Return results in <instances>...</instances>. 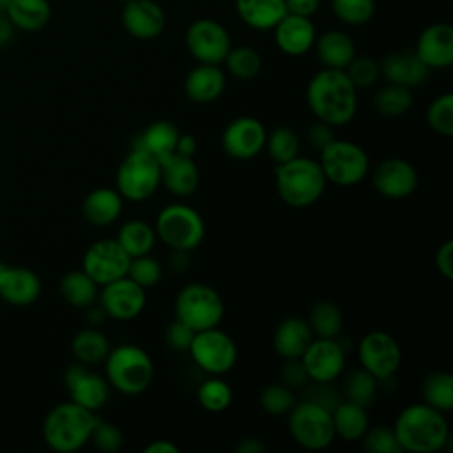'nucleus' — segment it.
<instances>
[{"instance_id":"16","label":"nucleus","mask_w":453,"mask_h":453,"mask_svg":"<svg viewBox=\"0 0 453 453\" xmlns=\"http://www.w3.org/2000/svg\"><path fill=\"white\" fill-rule=\"evenodd\" d=\"M97 299L104 315L120 322L136 319L147 303L145 288L127 276L99 287Z\"/></svg>"},{"instance_id":"30","label":"nucleus","mask_w":453,"mask_h":453,"mask_svg":"<svg viewBox=\"0 0 453 453\" xmlns=\"http://www.w3.org/2000/svg\"><path fill=\"white\" fill-rule=\"evenodd\" d=\"M235 12L253 30H273L287 14L285 0H234Z\"/></svg>"},{"instance_id":"7","label":"nucleus","mask_w":453,"mask_h":453,"mask_svg":"<svg viewBox=\"0 0 453 453\" xmlns=\"http://www.w3.org/2000/svg\"><path fill=\"white\" fill-rule=\"evenodd\" d=\"M173 310L175 319L196 333L221 324L225 317V301L211 285L193 281L177 292Z\"/></svg>"},{"instance_id":"31","label":"nucleus","mask_w":453,"mask_h":453,"mask_svg":"<svg viewBox=\"0 0 453 453\" xmlns=\"http://www.w3.org/2000/svg\"><path fill=\"white\" fill-rule=\"evenodd\" d=\"M180 131L170 120H156L149 124L134 140L133 147L152 154L157 161H163L175 154V145Z\"/></svg>"},{"instance_id":"18","label":"nucleus","mask_w":453,"mask_h":453,"mask_svg":"<svg viewBox=\"0 0 453 453\" xmlns=\"http://www.w3.org/2000/svg\"><path fill=\"white\" fill-rule=\"evenodd\" d=\"M419 184L414 165L402 157H388L372 172L373 189L388 200H403L411 196Z\"/></svg>"},{"instance_id":"47","label":"nucleus","mask_w":453,"mask_h":453,"mask_svg":"<svg viewBox=\"0 0 453 453\" xmlns=\"http://www.w3.org/2000/svg\"><path fill=\"white\" fill-rule=\"evenodd\" d=\"M359 442L366 453H403L396 441L393 426L386 425L368 426Z\"/></svg>"},{"instance_id":"26","label":"nucleus","mask_w":453,"mask_h":453,"mask_svg":"<svg viewBox=\"0 0 453 453\" xmlns=\"http://www.w3.org/2000/svg\"><path fill=\"white\" fill-rule=\"evenodd\" d=\"M161 165V186L173 196H189L200 184V172L193 157L172 154L159 161Z\"/></svg>"},{"instance_id":"49","label":"nucleus","mask_w":453,"mask_h":453,"mask_svg":"<svg viewBox=\"0 0 453 453\" xmlns=\"http://www.w3.org/2000/svg\"><path fill=\"white\" fill-rule=\"evenodd\" d=\"M343 71L357 90H365V88L373 87L380 78L379 62L372 57H366V55L354 57Z\"/></svg>"},{"instance_id":"12","label":"nucleus","mask_w":453,"mask_h":453,"mask_svg":"<svg viewBox=\"0 0 453 453\" xmlns=\"http://www.w3.org/2000/svg\"><path fill=\"white\" fill-rule=\"evenodd\" d=\"M357 359L363 370L379 382L391 379L402 365V349L396 338L386 331H370L357 343Z\"/></svg>"},{"instance_id":"64","label":"nucleus","mask_w":453,"mask_h":453,"mask_svg":"<svg viewBox=\"0 0 453 453\" xmlns=\"http://www.w3.org/2000/svg\"><path fill=\"white\" fill-rule=\"evenodd\" d=\"M120 2H124V4H126V2H129V0H120Z\"/></svg>"},{"instance_id":"21","label":"nucleus","mask_w":453,"mask_h":453,"mask_svg":"<svg viewBox=\"0 0 453 453\" xmlns=\"http://www.w3.org/2000/svg\"><path fill=\"white\" fill-rule=\"evenodd\" d=\"M416 55L428 69H444L453 64V27L432 23L418 35Z\"/></svg>"},{"instance_id":"33","label":"nucleus","mask_w":453,"mask_h":453,"mask_svg":"<svg viewBox=\"0 0 453 453\" xmlns=\"http://www.w3.org/2000/svg\"><path fill=\"white\" fill-rule=\"evenodd\" d=\"M5 14L14 28L37 32L48 25L51 18V5L48 0H12Z\"/></svg>"},{"instance_id":"34","label":"nucleus","mask_w":453,"mask_h":453,"mask_svg":"<svg viewBox=\"0 0 453 453\" xmlns=\"http://www.w3.org/2000/svg\"><path fill=\"white\" fill-rule=\"evenodd\" d=\"M110 340L108 336L99 331L96 326H88L78 331L71 342V352L78 363L87 366L103 363L110 352Z\"/></svg>"},{"instance_id":"54","label":"nucleus","mask_w":453,"mask_h":453,"mask_svg":"<svg viewBox=\"0 0 453 453\" xmlns=\"http://www.w3.org/2000/svg\"><path fill=\"white\" fill-rule=\"evenodd\" d=\"M334 131H333V126L322 122V120H317L315 124L308 126L306 129V142L310 147H313L315 150H322L327 143H331L334 140Z\"/></svg>"},{"instance_id":"27","label":"nucleus","mask_w":453,"mask_h":453,"mask_svg":"<svg viewBox=\"0 0 453 453\" xmlns=\"http://www.w3.org/2000/svg\"><path fill=\"white\" fill-rule=\"evenodd\" d=\"M313 338L306 319L287 317L274 329L273 349L281 359H299Z\"/></svg>"},{"instance_id":"29","label":"nucleus","mask_w":453,"mask_h":453,"mask_svg":"<svg viewBox=\"0 0 453 453\" xmlns=\"http://www.w3.org/2000/svg\"><path fill=\"white\" fill-rule=\"evenodd\" d=\"M315 53L319 62L329 69H345L356 57V44L342 30H327L315 39Z\"/></svg>"},{"instance_id":"6","label":"nucleus","mask_w":453,"mask_h":453,"mask_svg":"<svg viewBox=\"0 0 453 453\" xmlns=\"http://www.w3.org/2000/svg\"><path fill=\"white\" fill-rule=\"evenodd\" d=\"M154 230L165 246L179 251H193L205 237L203 218L195 207L184 202L165 205L156 216Z\"/></svg>"},{"instance_id":"2","label":"nucleus","mask_w":453,"mask_h":453,"mask_svg":"<svg viewBox=\"0 0 453 453\" xmlns=\"http://www.w3.org/2000/svg\"><path fill=\"white\" fill-rule=\"evenodd\" d=\"M393 430L402 451L409 453H437L451 437L444 412L425 402L405 405L395 418Z\"/></svg>"},{"instance_id":"48","label":"nucleus","mask_w":453,"mask_h":453,"mask_svg":"<svg viewBox=\"0 0 453 453\" xmlns=\"http://www.w3.org/2000/svg\"><path fill=\"white\" fill-rule=\"evenodd\" d=\"M127 278H131L134 283H138L140 287L152 288L156 287L161 278H163V265L157 258L149 255H142V257H134L129 262V269H127Z\"/></svg>"},{"instance_id":"42","label":"nucleus","mask_w":453,"mask_h":453,"mask_svg":"<svg viewBox=\"0 0 453 453\" xmlns=\"http://www.w3.org/2000/svg\"><path fill=\"white\" fill-rule=\"evenodd\" d=\"M377 389H379V380L359 366L345 377L343 400H349L352 403H357L368 409L375 402Z\"/></svg>"},{"instance_id":"59","label":"nucleus","mask_w":453,"mask_h":453,"mask_svg":"<svg viewBox=\"0 0 453 453\" xmlns=\"http://www.w3.org/2000/svg\"><path fill=\"white\" fill-rule=\"evenodd\" d=\"M173 253L170 255V258H168V265L175 271V273H184V271H188L189 269V264H191V260H189V251H179V250H172Z\"/></svg>"},{"instance_id":"63","label":"nucleus","mask_w":453,"mask_h":453,"mask_svg":"<svg viewBox=\"0 0 453 453\" xmlns=\"http://www.w3.org/2000/svg\"><path fill=\"white\" fill-rule=\"evenodd\" d=\"M11 2H12V0H0V12H5Z\"/></svg>"},{"instance_id":"55","label":"nucleus","mask_w":453,"mask_h":453,"mask_svg":"<svg viewBox=\"0 0 453 453\" xmlns=\"http://www.w3.org/2000/svg\"><path fill=\"white\" fill-rule=\"evenodd\" d=\"M435 262V269L437 273L444 278V280H453V242L448 239L444 241L434 257Z\"/></svg>"},{"instance_id":"52","label":"nucleus","mask_w":453,"mask_h":453,"mask_svg":"<svg viewBox=\"0 0 453 453\" xmlns=\"http://www.w3.org/2000/svg\"><path fill=\"white\" fill-rule=\"evenodd\" d=\"M193 336H195V331L177 319L172 324H168L165 331V342L173 350H188Z\"/></svg>"},{"instance_id":"8","label":"nucleus","mask_w":453,"mask_h":453,"mask_svg":"<svg viewBox=\"0 0 453 453\" xmlns=\"http://www.w3.org/2000/svg\"><path fill=\"white\" fill-rule=\"evenodd\" d=\"M115 184L124 200L145 202L161 186V165L152 154L131 147L117 168Z\"/></svg>"},{"instance_id":"40","label":"nucleus","mask_w":453,"mask_h":453,"mask_svg":"<svg viewBox=\"0 0 453 453\" xmlns=\"http://www.w3.org/2000/svg\"><path fill=\"white\" fill-rule=\"evenodd\" d=\"M223 64L226 65L228 74L242 81L257 78L262 71L260 53L251 46H232Z\"/></svg>"},{"instance_id":"62","label":"nucleus","mask_w":453,"mask_h":453,"mask_svg":"<svg viewBox=\"0 0 453 453\" xmlns=\"http://www.w3.org/2000/svg\"><path fill=\"white\" fill-rule=\"evenodd\" d=\"M104 319H106V315H104L101 306H94V304L87 306V322H88V326H99Z\"/></svg>"},{"instance_id":"5","label":"nucleus","mask_w":453,"mask_h":453,"mask_svg":"<svg viewBox=\"0 0 453 453\" xmlns=\"http://www.w3.org/2000/svg\"><path fill=\"white\" fill-rule=\"evenodd\" d=\"M104 377L115 391L127 396L140 395L154 379L152 357L134 343L117 345L104 357Z\"/></svg>"},{"instance_id":"51","label":"nucleus","mask_w":453,"mask_h":453,"mask_svg":"<svg viewBox=\"0 0 453 453\" xmlns=\"http://www.w3.org/2000/svg\"><path fill=\"white\" fill-rule=\"evenodd\" d=\"M303 398L313 403H319L327 411H333L343 400L342 395L331 386V382H315V380H310L303 388Z\"/></svg>"},{"instance_id":"32","label":"nucleus","mask_w":453,"mask_h":453,"mask_svg":"<svg viewBox=\"0 0 453 453\" xmlns=\"http://www.w3.org/2000/svg\"><path fill=\"white\" fill-rule=\"evenodd\" d=\"M333 426L336 437L347 441V442H356L363 437L366 428L370 426V416L368 409L361 407L357 403H352L349 400H342L333 411Z\"/></svg>"},{"instance_id":"19","label":"nucleus","mask_w":453,"mask_h":453,"mask_svg":"<svg viewBox=\"0 0 453 453\" xmlns=\"http://www.w3.org/2000/svg\"><path fill=\"white\" fill-rule=\"evenodd\" d=\"M64 384L69 391L73 402L90 409L99 411L110 396V384L104 375L92 372L83 363H73L64 372Z\"/></svg>"},{"instance_id":"15","label":"nucleus","mask_w":453,"mask_h":453,"mask_svg":"<svg viewBox=\"0 0 453 453\" xmlns=\"http://www.w3.org/2000/svg\"><path fill=\"white\" fill-rule=\"evenodd\" d=\"M310 380L334 382L345 370L347 354L338 338H313L299 357Z\"/></svg>"},{"instance_id":"37","label":"nucleus","mask_w":453,"mask_h":453,"mask_svg":"<svg viewBox=\"0 0 453 453\" xmlns=\"http://www.w3.org/2000/svg\"><path fill=\"white\" fill-rule=\"evenodd\" d=\"M421 398L426 405L448 414L453 409V375L444 370L426 373L421 382Z\"/></svg>"},{"instance_id":"35","label":"nucleus","mask_w":453,"mask_h":453,"mask_svg":"<svg viewBox=\"0 0 453 453\" xmlns=\"http://www.w3.org/2000/svg\"><path fill=\"white\" fill-rule=\"evenodd\" d=\"M117 242L131 257L149 255L156 246V230L154 225L143 219H129L117 232Z\"/></svg>"},{"instance_id":"17","label":"nucleus","mask_w":453,"mask_h":453,"mask_svg":"<svg viewBox=\"0 0 453 453\" xmlns=\"http://www.w3.org/2000/svg\"><path fill=\"white\" fill-rule=\"evenodd\" d=\"M265 126L250 115L230 120L221 134V147L225 154L235 161H250L257 157L265 145Z\"/></svg>"},{"instance_id":"38","label":"nucleus","mask_w":453,"mask_h":453,"mask_svg":"<svg viewBox=\"0 0 453 453\" xmlns=\"http://www.w3.org/2000/svg\"><path fill=\"white\" fill-rule=\"evenodd\" d=\"M414 103L412 97V88L395 85V83H386L384 87L377 88L372 99L373 110L388 119H396L405 115Z\"/></svg>"},{"instance_id":"1","label":"nucleus","mask_w":453,"mask_h":453,"mask_svg":"<svg viewBox=\"0 0 453 453\" xmlns=\"http://www.w3.org/2000/svg\"><path fill=\"white\" fill-rule=\"evenodd\" d=\"M306 104L317 120L340 127L356 117L357 88L343 69L322 67L308 81Z\"/></svg>"},{"instance_id":"9","label":"nucleus","mask_w":453,"mask_h":453,"mask_svg":"<svg viewBox=\"0 0 453 453\" xmlns=\"http://www.w3.org/2000/svg\"><path fill=\"white\" fill-rule=\"evenodd\" d=\"M317 161L326 180L340 188H350L363 182L370 170L368 154L361 145L350 140L334 138L320 150Z\"/></svg>"},{"instance_id":"46","label":"nucleus","mask_w":453,"mask_h":453,"mask_svg":"<svg viewBox=\"0 0 453 453\" xmlns=\"http://www.w3.org/2000/svg\"><path fill=\"white\" fill-rule=\"evenodd\" d=\"M334 16L352 27L368 23L375 14V0H331Z\"/></svg>"},{"instance_id":"50","label":"nucleus","mask_w":453,"mask_h":453,"mask_svg":"<svg viewBox=\"0 0 453 453\" xmlns=\"http://www.w3.org/2000/svg\"><path fill=\"white\" fill-rule=\"evenodd\" d=\"M90 442L96 449L103 453H117L124 444V435L115 423L97 418L90 435Z\"/></svg>"},{"instance_id":"11","label":"nucleus","mask_w":453,"mask_h":453,"mask_svg":"<svg viewBox=\"0 0 453 453\" xmlns=\"http://www.w3.org/2000/svg\"><path fill=\"white\" fill-rule=\"evenodd\" d=\"M188 352L195 365L209 375H225L237 363V345L219 326L196 331Z\"/></svg>"},{"instance_id":"13","label":"nucleus","mask_w":453,"mask_h":453,"mask_svg":"<svg viewBox=\"0 0 453 453\" xmlns=\"http://www.w3.org/2000/svg\"><path fill=\"white\" fill-rule=\"evenodd\" d=\"M186 48L198 64H223L232 48L228 30L212 18L195 19L184 35Z\"/></svg>"},{"instance_id":"39","label":"nucleus","mask_w":453,"mask_h":453,"mask_svg":"<svg viewBox=\"0 0 453 453\" xmlns=\"http://www.w3.org/2000/svg\"><path fill=\"white\" fill-rule=\"evenodd\" d=\"M308 324L317 338H338L343 329L342 310L327 299L317 301L308 311Z\"/></svg>"},{"instance_id":"25","label":"nucleus","mask_w":453,"mask_h":453,"mask_svg":"<svg viewBox=\"0 0 453 453\" xmlns=\"http://www.w3.org/2000/svg\"><path fill=\"white\" fill-rule=\"evenodd\" d=\"M226 78L216 64H196L184 78V92L189 101L198 104L214 103L225 90Z\"/></svg>"},{"instance_id":"36","label":"nucleus","mask_w":453,"mask_h":453,"mask_svg":"<svg viewBox=\"0 0 453 453\" xmlns=\"http://www.w3.org/2000/svg\"><path fill=\"white\" fill-rule=\"evenodd\" d=\"M99 285L83 271H69L60 280V296L65 303L76 308H87L97 301Z\"/></svg>"},{"instance_id":"14","label":"nucleus","mask_w":453,"mask_h":453,"mask_svg":"<svg viewBox=\"0 0 453 453\" xmlns=\"http://www.w3.org/2000/svg\"><path fill=\"white\" fill-rule=\"evenodd\" d=\"M131 257L122 250L117 239H99L83 253L81 269L99 285H106L127 274Z\"/></svg>"},{"instance_id":"45","label":"nucleus","mask_w":453,"mask_h":453,"mask_svg":"<svg viewBox=\"0 0 453 453\" xmlns=\"http://www.w3.org/2000/svg\"><path fill=\"white\" fill-rule=\"evenodd\" d=\"M426 122L430 129L441 136L453 134V94L444 92L432 99L426 110Z\"/></svg>"},{"instance_id":"41","label":"nucleus","mask_w":453,"mask_h":453,"mask_svg":"<svg viewBox=\"0 0 453 453\" xmlns=\"http://www.w3.org/2000/svg\"><path fill=\"white\" fill-rule=\"evenodd\" d=\"M232 388L226 380L221 379V375H211L196 389V400L200 407L207 412L218 414L226 411L232 403Z\"/></svg>"},{"instance_id":"53","label":"nucleus","mask_w":453,"mask_h":453,"mask_svg":"<svg viewBox=\"0 0 453 453\" xmlns=\"http://www.w3.org/2000/svg\"><path fill=\"white\" fill-rule=\"evenodd\" d=\"M285 361L287 363L281 370V382L294 391L303 389L310 382V377H308L301 359H285Z\"/></svg>"},{"instance_id":"43","label":"nucleus","mask_w":453,"mask_h":453,"mask_svg":"<svg viewBox=\"0 0 453 453\" xmlns=\"http://www.w3.org/2000/svg\"><path fill=\"white\" fill-rule=\"evenodd\" d=\"M264 149L267 150L269 157L278 165V163H285V161L299 156L301 140H299V134L292 127L276 126L271 133H267Z\"/></svg>"},{"instance_id":"22","label":"nucleus","mask_w":453,"mask_h":453,"mask_svg":"<svg viewBox=\"0 0 453 453\" xmlns=\"http://www.w3.org/2000/svg\"><path fill=\"white\" fill-rule=\"evenodd\" d=\"M274 30V42L278 50L288 57H301L306 55L317 39L315 25L306 16H297L287 12Z\"/></svg>"},{"instance_id":"23","label":"nucleus","mask_w":453,"mask_h":453,"mask_svg":"<svg viewBox=\"0 0 453 453\" xmlns=\"http://www.w3.org/2000/svg\"><path fill=\"white\" fill-rule=\"evenodd\" d=\"M41 296V280L28 267L0 262V297L14 306H27Z\"/></svg>"},{"instance_id":"58","label":"nucleus","mask_w":453,"mask_h":453,"mask_svg":"<svg viewBox=\"0 0 453 453\" xmlns=\"http://www.w3.org/2000/svg\"><path fill=\"white\" fill-rule=\"evenodd\" d=\"M265 449V444L258 437H242L235 444L237 453H262Z\"/></svg>"},{"instance_id":"61","label":"nucleus","mask_w":453,"mask_h":453,"mask_svg":"<svg viewBox=\"0 0 453 453\" xmlns=\"http://www.w3.org/2000/svg\"><path fill=\"white\" fill-rule=\"evenodd\" d=\"M14 35V25L5 12H0V46H5Z\"/></svg>"},{"instance_id":"20","label":"nucleus","mask_w":453,"mask_h":453,"mask_svg":"<svg viewBox=\"0 0 453 453\" xmlns=\"http://www.w3.org/2000/svg\"><path fill=\"white\" fill-rule=\"evenodd\" d=\"M124 30L140 41H150L161 35L166 25L163 7L154 0H129L120 12Z\"/></svg>"},{"instance_id":"24","label":"nucleus","mask_w":453,"mask_h":453,"mask_svg":"<svg viewBox=\"0 0 453 453\" xmlns=\"http://www.w3.org/2000/svg\"><path fill=\"white\" fill-rule=\"evenodd\" d=\"M380 76L388 83L402 85L407 88L419 87L426 78L430 69L421 62L414 50H400L388 53L380 62Z\"/></svg>"},{"instance_id":"10","label":"nucleus","mask_w":453,"mask_h":453,"mask_svg":"<svg viewBox=\"0 0 453 453\" xmlns=\"http://www.w3.org/2000/svg\"><path fill=\"white\" fill-rule=\"evenodd\" d=\"M288 432L294 442L304 449L320 451L336 439L331 411L310 400H297L288 411Z\"/></svg>"},{"instance_id":"56","label":"nucleus","mask_w":453,"mask_h":453,"mask_svg":"<svg viewBox=\"0 0 453 453\" xmlns=\"http://www.w3.org/2000/svg\"><path fill=\"white\" fill-rule=\"evenodd\" d=\"M285 5L290 14L311 18L320 7V0H285Z\"/></svg>"},{"instance_id":"4","label":"nucleus","mask_w":453,"mask_h":453,"mask_svg":"<svg viewBox=\"0 0 453 453\" xmlns=\"http://www.w3.org/2000/svg\"><path fill=\"white\" fill-rule=\"evenodd\" d=\"M274 182L281 202L296 209L317 203L327 186L319 161L304 156L278 163L274 166Z\"/></svg>"},{"instance_id":"28","label":"nucleus","mask_w":453,"mask_h":453,"mask_svg":"<svg viewBox=\"0 0 453 453\" xmlns=\"http://www.w3.org/2000/svg\"><path fill=\"white\" fill-rule=\"evenodd\" d=\"M122 207H124L122 195L113 188L103 186V188L92 189L85 196L81 203V212L90 225L108 226L120 218Z\"/></svg>"},{"instance_id":"44","label":"nucleus","mask_w":453,"mask_h":453,"mask_svg":"<svg viewBox=\"0 0 453 453\" xmlns=\"http://www.w3.org/2000/svg\"><path fill=\"white\" fill-rule=\"evenodd\" d=\"M296 402H297L296 391L285 386L281 380L267 384L258 396V403L262 411L269 416H287Z\"/></svg>"},{"instance_id":"57","label":"nucleus","mask_w":453,"mask_h":453,"mask_svg":"<svg viewBox=\"0 0 453 453\" xmlns=\"http://www.w3.org/2000/svg\"><path fill=\"white\" fill-rule=\"evenodd\" d=\"M198 150V143H196V138L193 134H188V133H180L179 134V140H177V145H175V154L179 156H186V157H195Z\"/></svg>"},{"instance_id":"60","label":"nucleus","mask_w":453,"mask_h":453,"mask_svg":"<svg viewBox=\"0 0 453 453\" xmlns=\"http://www.w3.org/2000/svg\"><path fill=\"white\" fill-rule=\"evenodd\" d=\"M143 453H179V446L168 439H157L143 446Z\"/></svg>"},{"instance_id":"3","label":"nucleus","mask_w":453,"mask_h":453,"mask_svg":"<svg viewBox=\"0 0 453 453\" xmlns=\"http://www.w3.org/2000/svg\"><path fill=\"white\" fill-rule=\"evenodd\" d=\"M97 414L73 400L50 409L42 421V439L57 453H73L90 442Z\"/></svg>"}]
</instances>
